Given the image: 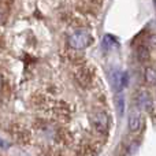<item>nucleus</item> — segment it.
<instances>
[{
	"mask_svg": "<svg viewBox=\"0 0 156 156\" xmlns=\"http://www.w3.org/2000/svg\"><path fill=\"white\" fill-rule=\"evenodd\" d=\"M114 103H115V108H116V112H118L119 116L123 115L125 112V97L122 96L121 93H118L114 99Z\"/></svg>",
	"mask_w": 156,
	"mask_h": 156,
	"instance_id": "4",
	"label": "nucleus"
},
{
	"mask_svg": "<svg viewBox=\"0 0 156 156\" xmlns=\"http://www.w3.org/2000/svg\"><path fill=\"white\" fill-rule=\"evenodd\" d=\"M112 85L116 90H121L126 85V74L121 73V71H115L112 74Z\"/></svg>",
	"mask_w": 156,
	"mask_h": 156,
	"instance_id": "2",
	"label": "nucleus"
},
{
	"mask_svg": "<svg viewBox=\"0 0 156 156\" xmlns=\"http://www.w3.org/2000/svg\"><path fill=\"white\" fill-rule=\"evenodd\" d=\"M138 59H140L141 62H145V60L148 59V48H147V47H141V48L138 49Z\"/></svg>",
	"mask_w": 156,
	"mask_h": 156,
	"instance_id": "6",
	"label": "nucleus"
},
{
	"mask_svg": "<svg viewBox=\"0 0 156 156\" xmlns=\"http://www.w3.org/2000/svg\"><path fill=\"white\" fill-rule=\"evenodd\" d=\"M145 80H147V82H148L149 85H154V83H155V70H154V67L147 69Z\"/></svg>",
	"mask_w": 156,
	"mask_h": 156,
	"instance_id": "5",
	"label": "nucleus"
},
{
	"mask_svg": "<svg viewBox=\"0 0 156 156\" xmlns=\"http://www.w3.org/2000/svg\"><path fill=\"white\" fill-rule=\"evenodd\" d=\"M2 88H3V77L0 76V89H2Z\"/></svg>",
	"mask_w": 156,
	"mask_h": 156,
	"instance_id": "7",
	"label": "nucleus"
},
{
	"mask_svg": "<svg viewBox=\"0 0 156 156\" xmlns=\"http://www.w3.org/2000/svg\"><path fill=\"white\" fill-rule=\"evenodd\" d=\"M129 127L132 132H137L138 129L141 127V118L138 114L132 112L129 116Z\"/></svg>",
	"mask_w": 156,
	"mask_h": 156,
	"instance_id": "3",
	"label": "nucleus"
},
{
	"mask_svg": "<svg viewBox=\"0 0 156 156\" xmlns=\"http://www.w3.org/2000/svg\"><path fill=\"white\" fill-rule=\"evenodd\" d=\"M92 41H93V37L90 33L85 30H78L69 37V45L73 49H85L86 47L90 45Z\"/></svg>",
	"mask_w": 156,
	"mask_h": 156,
	"instance_id": "1",
	"label": "nucleus"
}]
</instances>
